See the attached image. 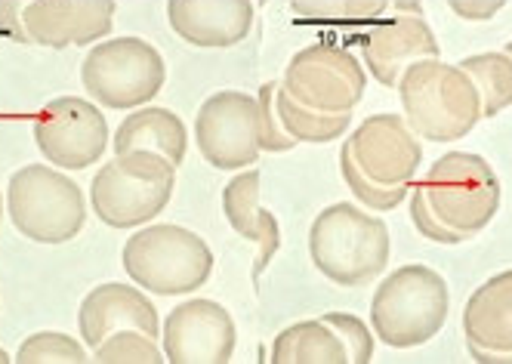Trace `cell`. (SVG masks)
Segmentation results:
<instances>
[{
	"label": "cell",
	"instance_id": "cell-24",
	"mask_svg": "<svg viewBox=\"0 0 512 364\" xmlns=\"http://www.w3.org/2000/svg\"><path fill=\"white\" fill-rule=\"evenodd\" d=\"M93 358L99 364H161L167 361L164 358V349L158 346L155 337L142 334V331H115L108 334L96 349H93Z\"/></svg>",
	"mask_w": 512,
	"mask_h": 364
},
{
	"label": "cell",
	"instance_id": "cell-13",
	"mask_svg": "<svg viewBox=\"0 0 512 364\" xmlns=\"http://www.w3.org/2000/svg\"><path fill=\"white\" fill-rule=\"evenodd\" d=\"M238 346L226 306L195 297L176 306L161 324V349L170 364H226Z\"/></svg>",
	"mask_w": 512,
	"mask_h": 364
},
{
	"label": "cell",
	"instance_id": "cell-3",
	"mask_svg": "<svg viewBox=\"0 0 512 364\" xmlns=\"http://www.w3.org/2000/svg\"><path fill=\"white\" fill-rule=\"evenodd\" d=\"M408 127L429 142H457L472 133L482 115V93L460 65L420 59L398 81Z\"/></svg>",
	"mask_w": 512,
	"mask_h": 364
},
{
	"label": "cell",
	"instance_id": "cell-17",
	"mask_svg": "<svg viewBox=\"0 0 512 364\" xmlns=\"http://www.w3.org/2000/svg\"><path fill=\"white\" fill-rule=\"evenodd\" d=\"M78 327L84 346H99L108 334L115 331H142L158 340L161 334V318L155 303L142 294L133 284H121V281H108L93 287L84 297L81 309H78Z\"/></svg>",
	"mask_w": 512,
	"mask_h": 364
},
{
	"label": "cell",
	"instance_id": "cell-5",
	"mask_svg": "<svg viewBox=\"0 0 512 364\" xmlns=\"http://www.w3.org/2000/svg\"><path fill=\"white\" fill-rule=\"evenodd\" d=\"M389 253L386 223L349 201L324 207L309 229V257L315 269L340 287L374 281L389 266Z\"/></svg>",
	"mask_w": 512,
	"mask_h": 364
},
{
	"label": "cell",
	"instance_id": "cell-9",
	"mask_svg": "<svg viewBox=\"0 0 512 364\" xmlns=\"http://www.w3.org/2000/svg\"><path fill=\"white\" fill-rule=\"evenodd\" d=\"M81 81L90 99L127 112L158 99L167 84V65L149 41L108 38L84 56Z\"/></svg>",
	"mask_w": 512,
	"mask_h": 364
},
{
	"label": "cell",
	"instance_id": "cell-2",
	"mask_svg": "<svg viewBox=\"0 0 512 364\" xmlns=\"http://www.w3.org/2000/svg\"><path fill=\"white\" fill-rule=\"evenodd\" d=\"M423 161L420 136L401 115L364 118L340 149V173L352 195L374 210H395L411 195Z\"/></svg>",
	"mask_w": 512,
	"mask_h": 364
},
{
	"label": "cell",
	"instance_id": "cell-4",
	"mask_svg": "<svg viewBox=\"0 0 512 364\" xmlns=\"http://www.w3.org/2000/svg\"><path fill=\"white\" fill-rule=\"evenodd\" d=\"M451 312L448 281L423 263L389 272L371 300L374 334L389 349H417L445 327Z\"/></svg>",
	"mask_w": 512,
	"mask_h": 364
},
{
	"label": "cell",
	"instance_id": "cell-12",
	"mask_svg": "<svg viewBox=\"0 0 512 364\" xmlns=\"http://www.w3.org/2000/svg\"><path fill=\"white\" fill-rule=\"evenodd\" d=\"M34 142L59 170H84L108 149V121L84 96L50 99L34 118Z\"/></svg>",
	"mask_w": 512,
	"mask_h": 364
},
{
	"label": "cell",
	"instance_id": "cell-33",
	"mask_svg": "<svg viewBox=\"0 0 512 364\" xmlns=\"http://www.w3.org/2000/svg\"><path fill=\"white\" fill-rule=\"evenodd\" d=\"M256 4H266V0H256Z\"/></svg>",
	"mask_w": 512,
	"mask_h": 364
},
{
	"label": "cell",
	"instance_id": "cell-18",
	"mask_svg": "<svg viewBox=\"0 0 512 364\" xmlns=\"http://www.w3.org/2000/svg\"><path fill=\"white\" fill-rule=\"evenodd\" d=\"M170 28L201 50L241 44L253 25V0H167Z\"/></svg>",
	"mask_w": 512,
	"mask_h": 364
},
{
	"label": "cell",
	"instance_id": "cell-1",
	"mask_svg": "<svg viewBox=\"0 0 512 364\" xmlns=\"http://www.w3.org/2000/svg\"><path fill=\"white\" fill-rule=\"evenodd\" d=\"M500 201V179L482 155L448 152L411 192V220L435 244H460L494 220Z\"/></svg>",
	"mask_w": 512,
	"mask_h": 364
},
{
	"label": "cell",
	"instance_id": "cell-6",
	"mask_svg": "<svg viewBox=\"0 0 512 364\" xmlns=\"http://www.w3.org/2000/svg\"><path fill=\"white\" fill-rule=\"evenodd\" d=\"M121 260L133 284L158 297H189L213 275V250L207 241L173 223L133 232Z\"/></svg>",
	"mask_w": 512,
	"mask_h": 364
},
{
	"label": "cell",
	"instance_id": "cell-28",
	"mask_svg": "<svg viewBox=\"0 0 512 364\" xmlns=\"http://www.w3.org/2000/svg\"><path fill=\"white\" fill-rule=\"evenodd\" d=\"M451 10L460 16V19H469V22H479V19H491L497 16L506 0H448Z\"/></svg>",
	"mask_w": 512,
	"mask_h": 364
},
{
	"label": "cell",
	"instance_id": "cell-22",
	"mask_svg": "<svg viewBox=\"0 0 512 364\" xmlns=\"http://www.w3.org/2000/svg\"><path fill=\"white\" fill-rule=\"evenodd\" d=\"M460 68L482 93V115L494 118L512 105V56L509 53H479L460 62Z\"/></svg>",
	"mask_w": 512,
	"mask_h": 364
},
{
	"label": "cell",
	"instance_id": "cell-7",
	"mask_svg": "<svg viewBox=\"0 0 512 364\" xmlns=\"http://www.w3.org/2000/svg\"><path fill=\"white\" fill-rule=\"evenodd\" d=\"M176 167L158 152L115 155L90 182V204L112 229H136L158 220L170 204Z\"/></svg>",
	"mask_w": 512,
	"mask_h": 364
},
{
	"label": "cell",
	"instance_id": "cell-26",
	"mask_svg": "<svg viewBox=\"0 0 512 364\" xmlns=\"http://www.w3.org/2000/svg\"><path fill=\"white\" fill-rule=\"evenodd\" d=\"M275 93H278V81L263 84L260 93H256V105H260V149L263 152H290V149H297L300 142L284 130Z\"/></svg>",
	"mask_w": 512,
	"mask_h": 364
},
{
	"label": "cell",
	"instance_id": "cell-27",
	"mask_svg": "<svg viewBox=\"0 0 512 364\" xmlns=\"http://www.w3.org/2000/svg\"><path fill=\"white\" fill-rule=\"evenodd\" d=\"M324 321H331L337 327V334H340V340L346 343V352H349V364H368L374 358V334L368 331V324H364L358 315L327 312Z\"/></svg>",
	"mask_w": 512,
	"mask_h": 364
},
{
	"label": "cell",
	"instance_id": "cell-31",
	"mask_svg": "<svg viewBox=\"0 0 512 364\" xmlns=\"http://www.w3.org/2000/svg\"><path fill=\"white\" fill-rule=\"evenodd\" d=\"M10 4H25V0H10Z\"/></svg>",
	"mask_w": 512,
	"mask_h": 364
},
{
	"label": "cell",
	"instance_id": "cell-15",
	"mask_svg": "<svg viewBox=\"0 0 512 364\" xmlns=\"http://www.w3.org/2000/svg\"><path fill=\"white\" fill-rule=\"evenodd\" d=\"M398 16L383 19L368 38H361V53L368 71L383 87H398L405 68L420 59H438V41L423 22L417 4H398Z\"/></svg>",
	"mask_w": 512,
	"mask_h": 364
},
{
	"label": "cell",
	"instance_id": "cell-30",
	"mask_svg": "<svg viewBox=\"0 0 512 364\" xmlns=\"http://www.w3.org/2000/svg\"><path fill=\"white\" fill-rule=\"evenodd\" d=\"M0 216H4V195H0Z\"/></svg>",
	"mask_w": 512,
	"mask_h": 364
},
{
	"label": "cell",
	"instance_id": "cell-20",
	"mask_svg": "<svg viewBox=\"0 0 512 364\" xmlns=\"http://www.w3.org/2000/svg\"><path fill=\"white\" fill-rule=\"evenodd\" d=\"M115 155L127 152H158L164 155L173 167L186 161L189 152V133L186 124L170 108H136L130 118H124L115 130L112 139Z\"/></svg>",
	"mask_w": 512,
	"mask_h": 364
},
{
	"label": "cell",
	"instance_id": "cell-19",
	"mask_svg": "<svg viewBox=\"0 0 512 364\" xmlns=\"http://www.w3.org/2000/svg\"><path fill=\"white\" fill-rule=\"evenodd\" d=\"M260 182H263L260 170L247 167L244 173H235L223 189V213L229 226L241 238L260 244V257L253 263V281L269 269L272 257L281 247V226L275 220V213L260 204Z\"/></svg>",
	"mask_w": 512,
	"mask_h": 364
},
{
	"label": "cell",
	"instance_id": "cell-11",
	"mask_svg": "<svg viewBox=\"0 0 512 364\" xmlns=\"http://www.w3.org/2000/svg\"><path fill=\"white\" fill-rule=\"evenodd\" d=\"M195 139L204 161L216 170H247L260 158V105L241 90H219L201 102Z\"/></svg>",
	"mask_w": 512,
	"mask_h": 364
},
{
	"label": "cell",
	"instance_id": "cell-23",
	"mask_svg": "<svg viewBox=\"0 0 512 364\" xmlns=\"http://www.w3.org/2000/svg\"><path fill=\"white\" fill-rule=\"evenodd\" d=\"M278 115H281V124L284 130L294 136L297 142H331L337 136H343L352 124V115H321V112H312V108L300 105L297 99H290L281 84H278Z\"/></svg>",
	"mask_w": 512,
	"mask_h": 364
},
{
	"label": "cell",
	"instance_id": "cell-32",
	"mask_svg": "<svg viewBox=\"0 0 512 364\" xmlns=\"http://www.w3.org/2000/svg\"><path fill=\"white\" fill-rule=\"evenodd\" d=\"M506 53H509V56H512V44H509V47H506Z\"/></svg>",
	"mask_w": 512,
	"mask_h": 364
},
{
	"label": "cell",
	"instance_id": "cell-8",
	"mask_svg": "<svg viewBox=\"0 0 512 364\" xmlns=\"http://www.w3.org/2000/svg\"><path fill=\"white\" fill-rule=\"evenodd\" d=\"M7 210L16 232L38 244H65L87 223L81 186L47 164H28L10 176Z\"/></svg>",
	"mask_w": 512,
	"mask_h": 364
},
{
	"label": "cell",
	"instance_id": "cell-21",
	"mask_svg": "<svg viewBox=\"0 0 512 364\" xmlns=\"http://www.w3.org/2000/svg\"><path fill=\"white\" fill-rule=\"evenodd\" d=\"M275 364H349L346 343L331 321L312 318L284 327L272 343Z\"/></svg>",
	"mask_w": 512,
	"mask_h": 364
},
{
	"label": "cell",
	"instance_id": "cell-10",
	"mask_svg": "<svg viewBox=\"0 0 512 364\" xmlns=\"http://www.w3.org/2000/svg\"><path fill=\"white\" fill-rule=\"evenodd\" d=\"M368 87L355 53L331 44H312L287 62L281 90L321 115H352Z\"/></svg>",
	"mask_w": 512,
	"mask_h": 364
},
{
	"label": "cell",
	"instance_id": "cell-16",
	"mask_svg": "<svg viewBox=\"0 0 512 364\" xmlns=\"http://www.w3.org/2000/svg\"><path fill=\"white\" fill-rule=\"evenodd\" d=\"M469 355L482 364H512V269L472 290L463 309Z\"/></svg>",
	"mask_w": 512,
	"mask_h": 364
},
{
	"label": "cell",
	"instance_id": "cell-29",
	"mask_svg": "<svg viewBox=\"0 0 512 364\" xmlns=\"http://www.w3.org/2000/svg\"><path fill=\"white\" fill-rule=\"evenodd\" d=\"M7 361H10V355H7L4 349H0V364H7Z\"/></svg>",
	"mask_w": 512,
	"mask_h": 364
},
{
	"label": "cell",
	"instance_id": "cell-25",
	"mask_svg": "<svg viewBox=\"0 0 512 364\" xmlns=\"http://www.w3.org/2000/svg\"><path fill=\"white\" fill-rule=\"evenodd\" d=\"M87 358H90L87 349L75 337L56 331L31 334L16 352L19 364H84Z\"/></svg>",
	"mask_w": 512,
	"mask_h": 364
},
{
	"label": "cell",
	"instance_id": "cell-14",
	"mask_svg": "<svg viewBox=\"0 0 512 364\" xmlns=\"http://www.w3.org/2000/svg\"><path fill=\"white\" fill-rule=\"evenodd\" d=\"M118 13V0H28L19 7L25 41L47 50L71 44H96L108 38Z\"/></svg>",
	"mask_w": 512,
	"mask_h": 364
}]
</instances>
